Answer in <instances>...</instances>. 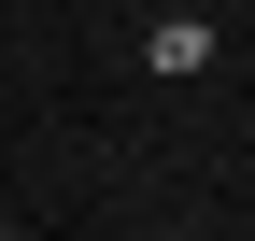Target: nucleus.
I'll list each match as a JSON object with an SVG mask.
<instances>
[{
    "instance_id": "f257e3e1",
    "label": "nucleus",
    "mask_w": 255,
    "mask_h": 241,
    "mask_svg": "<svg viewBox=\"0 0 255 241\" xmlns=\"http://www.w3.org/2000/svg\"><path fill=\"white\" fill-rule=\"evenodd\" d=\"M142 57L184 85V71H213V28H199V14H156V43H142Z\"/></svg>"
}]
</instances>
